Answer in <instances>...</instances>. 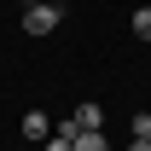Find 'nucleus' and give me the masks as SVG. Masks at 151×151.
Listing matches in <instances>:
<instances>
[{
	"instance_id": "1",
	"label": "nucleus",
	"mask_w": 151,
	"mask_h": 151,
	"mask_svg": "<svg viewBox=\"0 0 151 151\" xmlns=\"http://www.w3.org/2000/svg\"><path fill=\"white\" fill-rule=\"evenodd\" d=\"M99 128H105V111H99L93 99H87V105H76L70 122H58V134H64V139H76V134H99Z\"/></svg>"
},
{
	"instance_id": "2",
	"label": "nucleus",
	"mask_w": 151,
	"mask_h": 151,
	"mask_svg": "<svg viewBox=\"0 0 151 151\" xmlns=\"http://www.w3.org/2000/svg\"><path fill=\"white\" fill-rule=\"evenodd\" d=\"M23 29H29V35H52L58 29V6L52 0H29V6H23Z\"/></svg>"
},
{
	"instance_id": "3",
	"label": "nucleus",
	"mask_w": 151,
	"mask_h": 151,
	"mask_svg": "<svg viewBox=\"0 0 151 151\" xmlns=\"http://www.w3.org/2000/svg\"><path fill=\"white\" fill-rule=\"evenodd\" d=\"M52 128H58V122H52L47 111H29V116H23V139H35V145H47V139H52Z\"/></svg>"
},
{
	"instance_id": "4",
	"label": "nucleus",
	"mask_w": 151,
	"mask_h": 151,
	"mask_svg": "<svg viewBox=\"0 0 151 151\" xmlns=\"http://www.w3.org/2000/svg\"><path fill=\"white\" fill-rule=\"evenodd\" d=\"M70 145L76 151H111V139H105V128H99V134H76Z\"/></svg>"
},
{
	"instance_id": "5",
	"label": "nucleus",
	"mask_w": 151,
	"mask_h": 151,
	"mask_svg": "<svg viewBox=\"0 0 151 151\" xmlns=\"http://www.w3.org/2000/svg\"><path fill=\"white\" fill-rule=\"evenodd\" d=\"M128 29H134L139 41H151V6H139V12H134V23H128Z\"/></svg>"
},
{
	"instance_id": "6",
	"label": "nucleus",
	"mask_w": 151,
	"mask_h": 151,
	"mask_svg": "<svg viewBox=\"0 0 151 151\" xmlns=\"http://www.w3.org/2000/svg\"><path fill=\"white\" fill-rule=\"evenodd\" d=\"M134 139H151V116H134Z\"/></svg>"
},
{
	"instance_id": "7",
	"label": "nucleus",
	"mask_w": 151,
	"mask_h": 151,
	"mask_svg": "<svg viewBox=\"0 0 151 151\" xmlns=\"http://www.w3.org/2000/svg\"><path fill=\"white\" fill-rule=\"evenodd\" d=\"M47 151H76V145H70V139H64L58 128H52V139H47Z\"/></svg>"
},
{
	"instance_id": "8",
	"label": "nucleus",
	"mask_w": 151,
	"mask_h": 151,
	"mask_svg": "<svg viewBox=\"0 0 151 151\" xmlns=\"http://www.w3.org/2000/svg\"><path fill=\"white\" fill-rule=\"evenodd\" d=\"M128 151H151V139H128Z\"/></svg>"
},
{
	"instance_id": "9",
	"label": "nucleus",
	"mask_w": 151,
	"mask_h": 151,
	"mask_svg": "<svg viewBox=\"0 0 151 151\" xmlns=\"http://www.w3.org/2000/svg\"><path fill=\"white\" fill-rule=\"evenodd\" d=\"M145 6H151V0H145Z\"/></svg>"
}]
</instances>
